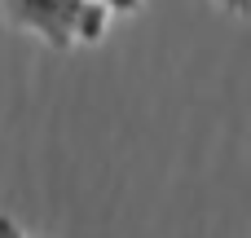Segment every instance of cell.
<instances>
[{
    "mask_svg": "<svg viewBox=\"0 0 251 238\" xmlns=\"http://www.w3.org/2000/svg\"><path fill=\"white\" fill-rule=\"evenodd\" d=\"M216 4H221V9H229V13H238V18L251 9V0H216Z\"/></svg>",
    "mask_w": 251,
    "mask_h": 238,
    "instance_id": "4",
    "label": "cell"
},
{
    "mask_svg": "<svg viewBox=\"0 0 251 238\" xmlns=\"http://www.w3.org/2000/svg\"><path fill=\"white\" fill-rule=\"evenodd\" d=\"M0 4L18 31H26L53 49L97 44L110 26V13L93 0H0Z\"/></svg>",
    "mask_w": 251,
    "mask_h": 238,
    "instance_id": "1",
    "label": "cell"
},
{
    "mask_svg": "<svg viewBox=\"0 0 251 238\" xmlns=\"http://www.w3.org/2000/svg\"><path fill=\"white\" fill-rule=\"evenodd\" d=\"M93 4H101L110 18H115V13H137V9H141V0H93Z\"/></svg>",
    "mask_w": 251,
    "mask_h": 238,
    "instance_id": "2",
    "label": "cell"
},
{
    "mask_svg": "<svg viewBox=\"0 0 251 238\" xmlns=\"http://www.w3.org/2000/svg\"><path fill=\"white\" fill-rule=\"evenodd\" d=\"M0 238H26V234H22V225H18L13 216H4V212H0Z\"/></svg>",
    "mask_w": 251,
    "mask_h": 238,
    "instance_id": "3",
    "label": "cell"
}]
</instances>
